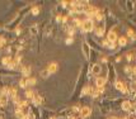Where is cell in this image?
Listing matches in <instances>:
<instances>
[{"label": "cell", "instance_id": "1", "mask_svg": "<svg viewBox=\"0 0 136 119\" xmlns=\"http://www.w3.org/2000/svg\"><path fill=\"white\" fill-rule=\"evenodd\" d=\"M9 101V89H4L0 94V106H5Z\"/></svg>", "mask_w": 136, "mask_h": 119}, {"label": "cell", "instance_id": "2", "mask_svg": "<svg viewBox=\"0 0 136 119\" xmlns=\"http://www.w3.org/2000/svg\"><path fill=\"white\" fill-rule=\"evenodd\" d=\"M81 29L84 30V32H92L94 29V24H93V20L92 19H86V20H84L83 23H81Z\"/></svg>", "mask_w": 136, "mask_h": 119}, {"label": "cell", "instance_id": "3", "mask_svg": "<svg viewBox=\"0 0 136 119\" xmlns=\"http://www.w3.org/2000/svg\"><path fill=\"white\" fill-rule=\"evenodd\" d=\"M90 113H92V109H90L89 106H83V108L80 109V117H81V118H88V117L90 115Z\"/></svg>", "mask_w": 136, "mask_h": 119}, {"label": "cell", "instance_id": "4", "mask_svg": "<svg viewBox=\"0 0 136 119\" xmlns=\"http://www.w3.org/2000/svg\"><path fill=\"white\" fill-rule=\"evenodd\" d=\"M117 39H118V38H117V34H116V32H113V30H111L107 34V41L109 43H115Z\"/></svg>", "mask_w": 136, "mask_h": 119}, {"label": "cell", "instance_id": "5", "mask_svg": "<svg viewBox=\"0 0 136 119\" xmlns=\"http://www.w3.org/2000/svg\"><path fill=\"white\" fill-rule=\"evenodd\" d=\"M104 30H106V27H104V24L103 23H100L99 25L95 28V34L99 35V37H102V35L104 34Z\"/></svg>", "mask_w": 136, "mask_h": 119}, {"label": "cell", "instance_id": "6", "mask_svg": "<svg viewBox=\"0 0 136 119\" xmlns=\"http://www.w3.org/2000/svg\"><path fill=\"white\" fill-rule=\"evenodd\" d=\"M83 53H84L86 60H89V57H90V48H89V46L86 43H83Z\"/></svg>", "mask_w": 136, "mask_h": 119}, {"label": "cell", "instance_id": "7", "mask_svg": "<svg viewBox=\"0 0 136 119\" xmlns=\"http://www.w3.org/2000/svg\"><path fill=\"white\" fill-rule=\"evenodd\" d=\"M57 63L56 62H52L48 65V67H47V71H48V74H55L56 71H57Z\"/></svg>", "mask_w": 136, "mask_h": 119}, {"label": "cell", "instance_id": "8", "mask_svg": "<svg viewBox=\"0 0 136 119\" xmlns=\"http://www.w3.org/2000/svg\"><path fill=\"white\" fill-rule=\"evenodd\" d=\"M104 84H106V77H97V80H95V85H97V87H98V89H102Z\"/></svg>", "mask_w": 136, "mask_h": 119}, {"label": "cell", "instance_id": "9", "mask_svg": "<svg viewBox=\"0 0 136 119\" xmlns=\"http://www.w3.org/2000/svg\"><path fill=\"white\" fill-rule=\"evenodd\" d=\"M115 86H116V89H117V90L122 91V92H126V91H127V89H126L125 84H123V82H121V81H116Z\"/></svg>", "mask_w": 136, "mask_h": 119}, {"label": "cell", "instance_id": "10", "mask_svg": "<svg viewBox=\"0 0 136 119\" xmlns=\"http://www.w3.org/2000/svg\"><path fill=\"white\" fill-rule=\"evenodd\" d=\"M122 109H123V110H126V112H130V110L132 109V104H131V101H129V100L123 101V103H122Z\"/></svg>", "mask_w": 136, "mask_h": 119}, {"label": "cell", "instance_id": "11", "mask_svg": "<svg viewBox=\"0 0 136 119\" xmlns=\"http://www.w3.org/2000/svg\"><path fill=\"white\" fill-rule=\"evenodd\" d=\"M32 100H33V103H35L36 105H40L41 103H42V98H41V95H38V94H36V92H35V95H33Z\"/></svg>", "mask_w": 136, "mask_h": 119}, {"label": "cell", "instance_id": "12", "mask_svg": "<svg viewBox=\"0 0 136 119\" xmlns=\"http://www.w3.org/2000/svg\"><path fill=\"white\" fill-rule=\"evenodd\" d=\"M100 65H98V63H95V65H93V69H92V74L93 75H99L100 72Z\"/></svg>", "mask_w": 136, "mask_h": 119}, {"label": "cell", "instance_id": "13", "mask_svg": "<svg viewBox=\"0 0 136 119\" xmlns=\"http://www.w3.org/2000/svg\"><path fill=\"white\" fill-rule=\"evenodd\" d=\"M92 87H90V86H89V85H86L85 87H84V89H83V91H81V95H83V96H85V95H88V94H92Z\"/></svg>", "mask_w": 136, "mask_h": 119}, {"label": "cell", "instance_id": "14", "mask_svg": "<svg viewBox=\"0 0 136 119\" xmlns=\"http://www.w3.org/2000/svg\"><path fill=\"white\" fill-rule=\"evenodd\" d=\"M22 74L24 75V77H28L29 74H31V67H29V66H24L23 70H22Z\"/></svg>", "mask_w": 136, "mask_h": 119}, {"label": "cell", "instance_id": "15", "mask_svg": "<svg viewBox=\"0 0 136 119\" xmlns=\"http://www.w3.org/2000/svg\"><path fill=\"white\" fill-rule=\"evenodd\" d=\"M117 41H118V44H120V46H122V47L127 44V39H126V37H120Z\"/></svg>", "mask_w": 136, "mask_h": 119}, {"label": "cell", "instance_id": "16", "mask_svg": "<svg viewBox=\"0 0 136 119\" xmlns=\"http://www.w3.org/2000/svg\"><path fill=\"white\" fill-rule=\"evenodd\" d=\"M13 63V61H12V58L10 57H4L3 58V65H5V66H10Z\"/></svg>", "mask_w": 136, "mask_h": 119}, {"label": "cell", "instance_id": "17", "mask_svg": "<svg viewBox=\"0 0 136 119\" xmlns=\"http://www.w3.org/2000/svg\"><path fill=\"white\" fill-rule=\"evenodd\" d=\"M29 32H31V34H37V33H38L37 25H32V27L29 28Z\"/></svg>", "mask_w": 136, "mask_h": 119}, {"label": "cell", "instance_id": "18", "mask_svg": "<svg viewBox=\"0 0 136 119\" xmlns=\"http://www.w3.org/2000/svg\"><path fill=\"white\" fill-rule=\"evenodd\" d=\"M36 84V79L35 77H28L27 79V85H35Z\"/></svg>", "mask_w": 136, "mask_h": 119}, {"label": "cell", "instance_id": "19", "mask_svg": "<svg viewBox=\"0 0 136 119\" xmlns=\"http://www.w3.org/2000/svg\"><path fill=\"white\" fill-rule=\"evenodd\" d=\"M33 95H35V92H33L32 90H27V91H26V96H27L28 99H32V98H33Z\"/></svg>", "mask_w": 136, "mask_h": 119}, {"label": "cell", "instance_id": "20", "mask_svg": "<svg viewBox=\"0 0 136 119\" xmlns=\"http://www.w3.org/2000/svg\"><path fill=\"white\" fill-rule=\"evenodd\" d=\"M19 86L21 87H26L27 86V79H22L21 81H19Z\"/></svg>", "mask_w": 136, "mask_h": 119}, {"label": "cell", "instance_id": "21", "mask_svg": "<svg viewBox=\"0 0 136 119\" xmlns=\"http://www.w3.org/2000/svg\"><path fill=\"white\" fill-rule=\"evenodd\" d=\"M38 13H40V8H38V7L32 8V14H33V15H38Z\"/></svg>", "mask_w": 136, "mask_h": 119}, {"label": "cell", "instance_id": "22", "mask_svg": "<svg viewBox=\"0 0 136 119\" xmlns=\"http://www.w3.org/2000/svg\"><path fill=\"white\" fill-rule=\"evenodd\" d=\"M127 34H129L130 37H132V38H135V33H134L132 29H129V30H127Z\"/></svg>", "mask_w": 136, "mask_h": 119}, {"label": "cell", "instance_id": "23", "mask_svg": "<svg viewBox=\"0 0 136 119\" xmlns=\"http://www.w3.org/2000/svg\"><path fill=\"white\" fill-rule=\"evenodd\" d=\"M41 75H42V77H47V76H48V71H47V70H43L42 72H41Z\"/></svg>", "mask_w": 136, "mask_h": 119}, {"label": "cell", "instance_id": "24", "mask_svg": "<svg viewBox=\"0 0 136 119\" xmlns=\"http://www.w3.org/2000/svg\"><path fill=\"white\" fill-rule=\"evenodd\" d=\"M4 44H5V39H4L3 37H0V47H1V46H4Z\"/></svg>", "mask_w": 136, "mask_h": 119}, {"label": "cell", "instance_id": "25", "mask_svg": "<svg viewBox=\"0 0 136 119\" xmlns=\"http://www.w3.org/2000/svg\"><path fill=\"white\" fill-rule=\"evenodd\" d=\"M107 47H109V48H115V47H116V44H115V43H108V46H107Z\"/></svg>", "mask_w": 136, "mask_h": 119}, {"label": "cell", "instance_id": "26", "mask_svg": "<svg viewBox=\"0 0 136 119\" xmlns=\"http://www.w3.org/2000/svg\"><path fill=\"white\" fill-rule=\"evenodd\" d=\"M127 60H129V61H131V60H132V55H131V53H127Z\"/></svg>", "mask_w": 136, "mask_h": 119}, {"label": "cell", "instance_id": "27", "mask_svg": "<svg viewBox=\"0 0 136 119\" xmlns=\"http://www.w3.org/2000/svg\"><path fill=\"white\" fill-rule=\"evenodd\" d=\"M66 43H67V44L72 43V38H67V39H66Z\"/></svg>", "mask_w": 136, "mask_h": 119}, {"label": "cell", "instance_id": "28", "mask_svg": "<svg viewBox=\"0 0 136 119\" xmlns=\"http://www.w3.org/2000/svg\"><path fill=\"white\" fill-rule=\"evenodd\" d=\"M62 22H64V23H66V22H67V17H64V18H62Z\"/></svg>", "mask_w": 136, "mask_h": 119}, {"label": "cell", "instance_id": "29", "mask_svg": "<svg viewBox=\"0 0 136 119\" xmlns=\"http://www.w3.org/2000/svg\"><path fill=\"white\" fill-rule=\"evenodd\" d=\"M56 20H57V22L61 20V17H60V15H57V17H56Z\"/></svg>", "mask_w": 136, "mask_h": 119}, {"label": "cell", "instance_id": "30", "mask_svg": "<svg viewBox=\"0 0 136 119\" xmlns=\"http://www.w3.org/2000/svg\"><path fill=\"white\" fill-rule=\"evenodd\" d=\"M125 71H126V72H129V71H131V69H130V67H126V69H125Z\"/></svg>", "mask_w": 136, "mask_h": 119}, {"label": "cell", "instance_id": "31", "mask_svg": "<svg viewBox=\"0 0 136 119\" xmlns=\"http://www.w3.org/2000/svg\"><path fill=\"white\" fill-rule=\"evenodd\" d=\"M108 119H118V118H116V117H111V118H108Z\"/></svg>", "mask_w": 136, "mask_h": 119}, {"label": "cell", "instance_id": "32", "mask_svg": "<svg viewBox=\"0 0 136 119\" xmlns=\"http://www.w3.org/2000/svg\"><path fill=\"white\" fill-rule=\"evenodd\" d=\"M132 71H134V74H135V75H136V67H135V69H134V70H132Z\"/></svg>", "mask_w": 136, "mask_h": 119}, {"label": "cell", "instance_id": "33", "mask_svg": "<svg viewBox=\"0 0 136 119\" xmlns=\"http://www.w3.org/2000/svg\"><path fill=\"white\" fill-rule=\"evenodd\" d=\"M76 119H79V117H78V118H76Z\"/></svg>", "mask_w": 136, "mask_h": 119}]
</instances>
